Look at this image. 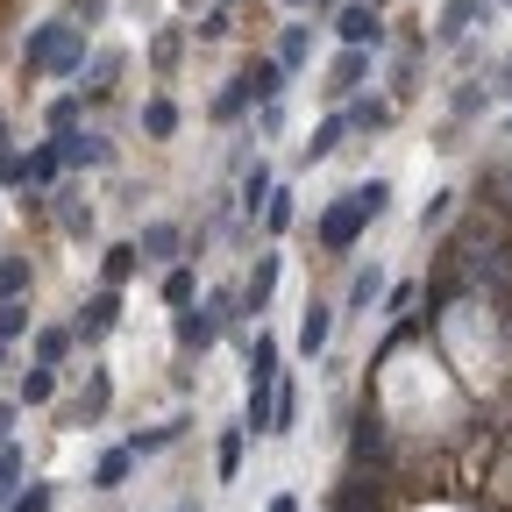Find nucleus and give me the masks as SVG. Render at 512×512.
<instances>
[{
  "label": "nucleus",
  "mask_w": 512,
  "mask_h": 512,
  "mask_svg": "<svg viewBox=\"0 0 512 512\" xmlns=\"http://www.w3.org/2000/svg\"><path fill=\"white\" fill-rule=\"evenodd\" d=\"M136 264H143L136 242H107V249H100V278H107V285H128V278H136Z\"/></svg>",
  "instance_id": "obj_25"
},
{
  "label": "nucleus",
  "mask_w": 512,
  "mask_h": 512,
  "mask_svg": "<svg viewBox=\"0 0 512 512\" xmlns=\"http://www.w3.org/2000/svg\"><path fill=\"white\" fill-rule=\"evenodd\" d=\"M292 221H299V207H292V192L278 185V192H271V207H264V228H271V235H285Z\"/></svg>",
  "instance_id": "obj_38"
},
{
  "label": "nucleus",
  "mask_w": 512,
  "mask_h": 512,
  "mask_svg": "<svg viewBox=\"0 0 512 512\" xmlns=\"http://www.w3.org/2000/svg\"><path fill=\"white\" fill-rule=\"evenodd\" d=\"M384 292H392V285H384V264H363V271L349 278L342 306H349V313H370V306H384Z\"/></svg>",
  "instance_id": "obj_18"
},
{
  "label": "nucleus",
  "mask_w": 512,
  "mask_h": 512,
  "mask_svg": "<svg viewBox=\"0 0 512 512\" xmlns=\"http://www.w3.org/2000/svg\"><path fill=\"white\" fill-rule=\"evenodd\" d=\"M456 114H463V121L484 114V86H456Z\"/></svg>",
  "instance_id": "obj_41"
},
{
  "label": "nucleus",
  "mask_w": 512,
  "mask_h": 512,
  "mask_svg": "<svg viewBox=\"0 0 512 512\" xmlns=\"http://www.w3.org/2000/svg\"><path fill=\"white\" fill-rule=\"evenodd\" d=\"M15 491H22V448L8 441V448H0V505H8Z\"/></svg>",
  "instance_id": "obj_36"
},
{
  "label": "nucleus",
  "mask_w": 512,
  "mask_h": 512,
  "mask_svg": "<svg viewBox=\"0 0 512 512\" xmlns=\"http://www.w3.org/2000/svg\"><path fill=\"white\" fill-rule=\"evenodd\" d=\"M335 36H342V50H384V22H377L370 0H349L335 15Z\"/></svg>",
  "instance_id": "obj_5"
},
{
  "label": "nucleus",
  "mask_w": 512,
  "mask_h": 512,
  "mask_svg": "<svg viewBox=\"0 0 512 512\" xmlns=\"http://www.w3.org/2000/svg\"><path fill=\"white\" fill-rule=\"evenodd\" d=\"M242 356H249V384H278V356H285V349H278V335H271V328H256Z\"/></svg>",
  "instance_id": "obj_17"
},
{
  "label": "nucleus",
  "mask_w": 512,
  "mask_h": 512,
  "mask_svg": "<svg viewBox=\"0 0 512 512\" xmlns=\"http://www.w3.org/2000/svg\"><path fill=\"white\" fill-rule=\"evenodd\" d=\"M278 271H285L278 256H256V271L242 278V313H264V306H271V292H278Z\"/></svg>",
  "instance_id": "obj_14"
},
{
  "label": "nucleus",
  "mask_w": 512,
  "mask_h": 512,
  "mask_svg": "<svg viewBox=\"0 0 512 512\" xmlns=\"http://www.w3.org/2000/svg\"><path fill=\"white\" fill-rule=\"evenodd\" d=\"M0 157H15V143H8V114H0Z\"/></svg>",
  "instance_id": "obj_46"
},
{
  "label": "nucleus",
  "mask_w": 512,
  "mask_h": 512,
  "mask_svg": "<svg viewBox=\"0 0 512 512\" xmlns=\"http://www.w3.org/2000/svg\"><path fill=\"white\" fill-rule=\"evenodd\" d=\"M242 427H249V434H278V384H249Z\"/></svg>",
  "instance_id": "obj_15"
},
{
  "label": "nucleus",
  "mask_w": 512,
  "mask_h": 512,
  "mask_svg": "<svg viewBox=\"0 0 512 512\" xmlns=\"http://www.w3.org/2000/svg\"><path fill=\"white\" fill-rule=\"evenodd\" d=\"M136 249H143V264H178V249H185V228H178V221H143Z\"/></svg>",
  "instance_id": "obj_9"
},
{
  "label": "nucleus",
  "mask_w": 512,
  "mask_h": 512,
  "mask_svg": "<svg viewBox=\"0 0 512 512\" xmlns=\"http://www.w3.org/2000/svg\"><path fill=\"white\" fill-rule=\"evenodd\" d=\"M505 128H512V121H505Z\"/></svg>",
  "instance_id": "obj_54"
},
{
  "label": "nucleus",
  "mask_w": 512,
  "mask_h": 512,
  "mask_svg": "<svg viewBox=\"0 0 512 512\" xmlns=\"http://www.w3.org/2000/svg\"><path fill=\"white\" fill-rule=\"evenodd\" d=\"M57 150H64V171H107V164H114V143L93 136V128H64Z\"/></svg>",
  "instance_id": "obj_4"
},
{
  "label": "nucleus",
  "mask_w": 512,
  "mask_h": 512,
  "mask_svg": "<svg viewBox=\"0 0 512 512\" xmlns=\"http://www.w3.org/2000/svg\"><path fill=\"white\" fill-rule=\"evenodd\" d=\"M313 8H328V15H342V8H349V0H313Z\"/></svg>",
  "instance_id": "obj_48"
},
{
  "label": "nucleus",
  "mask_w": 512,
  "mask_h": 512,
  "mask_svg": "<svg viewBox=\"0 0 512 512\" xmlns=\"http://www.w3.org/2000/svg\"><path fill=\"white\" fill-rule=\"evenodd\" d=\"M505 8H512V0H505Z\"/></svg>",
  "instance_id": "obj_53"
},
{
  "label": "nucleus",
  "mask_w": 512,
  "mask_h": 512,
  "mask_svg": "<svg viewBox=\"0 0 512 512\" xmlns=\"http://www.w3.org/2000/svg\"><path fill=\"white\" fill-rule=\"evenodd\" d=\"M22 72L79 79V72H86V29H79V22H43V29H29V43H22Z\"/></svg>",
  "instance_id": "obj_2"
},
{
  "label": "nucleus",
  "mask_w": 512,
  "mask_h": 512,
  "mask_svg": "<svg viewBox=\"0 0 512 512\" xmlns=\"http://www.w3.org/2000/svg\"><path fill=\"white\" fill-rule=\"evenodd\" d=\"M15 399H22V413H29V406H50V399H57V370H50V363H29L22 384H15Z\"/></svg>",
  "instance_id": "obj_23"
},
{
  "label": "nucleus",
  "mask_w": 512,
  "mask_h": 512,
  "mask_svg": "<svg viewBox=\"0 0 512 512\" xmlns=\"http://www.w3.org/2000/svg\"><path fill=\"white\" fill-rule=\"evenodd\" d=\"M57 178H64V150H57V136H50V143L29 150V185H36V192H57Z\"/></svg>",
  "instance_id": "obj_22"
},
{
  "label": "nucleus",
  "mask_w": 512,
  "mask_h": 512,
  "mask_svg": "<svg viewBox=\"0 0 512 512\" xmlns=\"http://www.w3.org/2000/svg\"><path fill=\"white\" fill-rule=\"evenodd\" d=\"M0 185H29V157H22V150L0 157Z\"/></svg>",
  "instance_id": "obj_40"
},
{
  "label": "nucleus",
  "mask_w": 512,
  "mask_h": 512,
  "mask_svg": "<svg viewBox=\"0 0 512 512\" xmlns=\"http://www.w3.org/2000/svg\"><path fill=\"white\" fill-rule=\"evenodd\" d=\"M271 192H278V171H271L264 157H256V164L242 171V192H235V207H242V214L256 221V214H264V207H271Z\"/></svg>",
  "instance_id": "obj_10"
},
{
  "label": "nucleus",
  "mask_w": 512,
  "mask_h": 512,
  "mask_svg": "<svg viewBox=\"0 0 512 512\" xmlns=\"http://www.w3.org/2000/svg\"><path fill=\"white\" fill-rule=\"evenodd\" d=\"M0 377H8V342H0Z\"/></svg>",
  "instance_id": "obj_49"
},
{
  "label": "nucleus",
  "mask_w": 512,
  "mask_h": 512,
  "mask_svg": "<svg viewBox=\"0 0 512 512\" xmlns=\"http://www.w3.org/2000/svg\"><path fill=\"white\" fill-rule=\"evenodd\" d=\"M505 185H512V171H505Z\"/></svg>",
  "instance_id": "obj_52"
},
{
  "label": "nucleus",
  "mask_w": 512,
  "mask_h": 512,
  "mask_svg": "<svg viewBox=\"0 0 512 512\" xmlns=\"http://www.w3.org/2000/svg\"><path fill=\"white\" fill-rule=\"evenodd\" d=\"M370 8H384V0H370Z\"/></svg>",
  "instance_id": "obj_51"
},
{
  "label": "nucleus",
  "mask_w": 512,
  "mask_h": 512,
  "mask_svg": "<svg viewBox=\"0 0 512 512\" xmlns=\"http://www.w3.org/2000/svg\"><path fill=\"white\" fill-rule=\"evenodd\" d=\"M15 420H22V399H8V406H0V448L15 441Z\"/></svg>",
  "instance_id": "obj_44"
},
{
  "label": "nucleus",
  "mask_w": 512,
  "mask_h": 512,
  "mask_svg": "<svg viewBox=\"0 0 512 512\" xmlns=\"http://www.w3.org/2000/svg\"><path fill=\"white\" fill-rule=\"evenodd\" d=\"M242 456H249V427H242V420H228V427H221V448H214L221 484H235V477H242Z\"/></svg>",
  "instance_id": "obj_19"
},
{
  "label": "nucleus",
  "mask_w": 512,
  "mask_h": 512,
  "mask_svg": "<svg viewBox=\"0 0 512 512\" xmlns=\"http://www.w3.org/2000/svg\"><path fill=\"white\" fill-rule=\"evenodd\" d=\"M79 114H86V93H57V100L43 107V121H50V136H64V128H79Z\"/></svg>",
  "instance_id": "obj_29"
},
{
  "label": "nucleus",
  "mask_w": 512,
  "mask_h": 512,
  "mask_svg": "<svg viewBox=\"0 0 512 512\" xmlns=\"http://www.w3.org/2000/svg\"><path fill=\"white\" fill-rule=\"evenodd\" d=\"M285 8H313V0H285Z\"/></svg>",
  "instance_id": "obj_50"
},
{
  "label": "nucleus",
  "mask_w": 512,
  "mask_h": 512,
  "mask_svg": "<svg viewBox=\"0 0 512 512\" xmlns=\"http://www.w3.org/2000/svg\"><path fill=\"white\" fill-rule=\"evenodd\" d=\"M221 36H228V8H214V15L200 22V43H221Z\"/></svg>",
  "instance_id": "obj_43"
},
{
  "label": "nucleus",
  "mask_w": 512,
  "mask_h": 512,
  "mask_svg": "<svg viewBox=\"0 0 512 512\" xmlns=\"http://www.w3.org/2000/svg\"><path fill=\"white\" fill-rule=\"evenodd\" d=\"M264 512H299V498H292V491H278V498H271Z\"/></svg>",
  "instance_id": "obj_45"
},
{
  "label": "nucleus",
  "mask_w": 512,
  "mask_h": 512,
  "mask_svg": "<svg viewBox=\"0 0 512 512\" xmlns=\"http://www.w3.org/2000/svg\"><path fill=\"white\" fill-rule=\"evenodd\" d=\"M306 43H313V29H306V22H292V29L278 36V50H271V57L285 64V72H299V64H306Z\"/></svg>",
  "instance_id": "obj_32"
},
{
  "label": "nucleus",
  "mask_w": 512,
  "mask_h": 512,
  "mask_svg": "<svg viewBox=\"0 0 512 512\" xmlns=\"http://www.w3.org/2000/svg\"><path fill=\"white\" fill-rule=\"evenodd\" d=\"M29 349H36V363L64 370V363H72V349H79V335H72V328H36V335H29Z\"/></svg>",
  "instance_id": "obj_21"
},
{
  "label": "nucleus",
  "mask_w": 512,
  "mask_h": 512,
  "mask_svg": "<svg viewBox=\"0 0 512 512\" xmlns=\"http://www.w3.org/2000/svg\"><path fill=\"white\" fill-rule=\"evenodd\" d=\"M114 72H121V57H114V50H100V57H93V72H86V86H79V93H86V100H107V93H114Z\"/></svg>",
  "instance_id": "obj_31"
},
{
  "label": "nucleus",
  "mask_w": 512,
  "mask_h": 512,
  "mask_svg": "<svg viewBox=\"0 0 512 512\" xmlns=\"http://www.w3.org/2000/svg\"><path fill=\"white\" fill-rule=\"evenodd\" d=\"M143 136H157V143H171L178 136V100H143Z\"/></svg>",
  "instance_id": "obj_27"
},
{
  "label": "nucleus",
  "mask_w": 512,
  "mask_h": 512,
  "mask_svg": "<svg viewBox=\"0 0 512 512\" xmlns=\"http://www.w3.org/2000/svg\"><path fill=\"white\" fill-rule=\"evenodd\" d=\"M370 57H377V50H342V57L328 64V86H320V93H328V100H349V93L370 79Z\"/></svg>",
  "instance_id": "obj_6"
},
{
  "label": "nucleus",
  "mask_w": 512,
  "mask_h": 512,
  "mask_svg": "<svg viewBox=\"0 0 512 512\" xmlns=\"http://www.w3.org/2000/svg\"><path fill=\"white\" fill-rule=\"evenodd\" d=\"M50 221H57L64 235H72V242H86V235H93V207L79 200V192H64V185L50 192Z\"/></svg>",
  "instance_id": "obj_13"
},
{
  "label": "nucleus",
  "mask_w": 512,
  "mask_h": 512,
  "mask_svg": "<svg viewBox=\"0 0 512 512\" xmlns=\"http://www.w3.org/2000/svg\"><path fill=\"white\" fill-rule=\"evenodd\" d=\"M114 328H121V285H100V292H86V306H79V320H72L79 349H100Z\"/></svg>",
  "instance_id": "obj_3"
},
{
  "label": "nucleus",
  "mask_w": 512,
  "mask_h": 512,
  "mask_svg": "<svg viewBox=\"0 0 512 512\" xmlns=\"http://www.w3.org/2000/svg\"><path fill=\"white\" fill-rule=\"evenodd\" d=\"M342 114H349V128H363V136H370V128H392V107H384V100H356Z\"/></svg>",
  "instance_id": "obj_34"
},
{
  "label": "nucleus",
  "mask_w": 512,
  "mask_h": 512,
  "mask_svg": "<svg viewBox=\"0 0 512 512\" xmlns=\"http://www.w3.org/2000/svg\"><path fill=\"white\" fill-rule=\"evenodd\" d=\"M328 342H335V306L306 299V313H299V356H328Z\"/></svg>",
  "instance_id": "obj_7"
},
{
  "label": "nucleus",
  "mask_w": 512,
  "mask_h": 512,
  "mask_svg": "<svg viewBox=\"0 0 512 512\" xmlns=\"http://www.w3.org/2000/svg\"><path fill=\"white\" fill-rule=\"evenodd\" d=\"M150 64H157V72H171V64H178V36H157V50H150Z\"/></svg>",
  "instance_id": "obj_42"
},
{
  "label": "nucleus",
  "mask_w": 512,
  "mask_h": 512,
  "mask_svg": "<svg viewBox=\"0 0 512 512\" xmlns=\"http://www.w3.org/2000/svg\"><path fill=\"white\" fill-rule=\"evenodd\" d=\"M50 505H57V484H22L8 498V512H50Z\"/></svg>",
  "instance_id": "obj_35"
},
{
  "label": "nucleus",
  "mask_w": 512,
  "mask_h": 512,
  "mask_svg": "<svg viewBox=\"0 0 512 512\" xmlns=\"http://www.w3.org/2000/svg\"><path fill=\"white\" fill-rule=\"evenodd\" d=\"M491 8L484 0H441V15H434V43H463L470 36V22H484Z\"/></svg>",
  "instance_id": "obj_8"
},
{
  "label": "nucleus",
  "mask_w": 512,
  "mask_h": 512,
  "mask_svg": "<svg viewBox=\"0 0 512 512\" xmlns=\"http://www.w3.org/2000/svg\"><path fill=\"white\" fill-rule=\"evenodd\" d=\"M136 463H143V456H136L128 441H121V448H107V456L93 463V491H121L128 477H136Z\"/></svg>",
  "instance_id": "obj_16"
},
{
  "label": "nucleus",
  "mask_w": 512,
  "mask_h": 512,
  "mask_svg": "<svg viewBox=\"0 0 512 512\" xmlns=\"http://www.w3.org/2000/svg\"><path fill=\"white\" fill-rule=\"evenodd\" d=\"M164 306H171V313L200 306V271H192V264H171V271H164Z\"/></svg>",
  "instance_id": "obj_24"
},
{
  "label": "nucleus",
  "mask_w": 512,
  "mask_h": 512,
  "mask_svg": "<svg viewBox=\"0 0 512 512\" xmlns=\"http://www.w3.org/2000/svg\"><path fill=\"white\" fill-rule=\"evenodd\" d=\"M15 335H36V320L22 299H0V342H15Z\"/></svg>",
  "instance_id": "obj_33"
},
{
  "label": "nucleus",
  "mask_w": 512,
  "mask_h": 512,
  "mask_svg": "<svg viewBox=\"0 0 512 512\" xmlns=\"http://www.w3.org/2000/svg\"><path fill=\"white\" fill-rule=\"evenodd\" d=\"M29 285H36L29 256H0V299H29Z\"/></svg>",
  "instance_id": "obj_28"
},
{
  "label": "nucleus",
  "mask_w": 512,
  "mask_h": 512,
  "mask_svg": "<svg viewBox=\"0 0 512 512\" xmlns=\"http://www.w3.org/2000/svg\"><path fill=\"white\" fill-rule=\"evenodd\" d=\"M242 79H249L256 107H278V100H285V79H292V72H285L278 57H249V72H242Z\"/></svg>",
  "instance_id": "obj_11"
},
{
  "label": "nucleus",
  "mask_w": 512,
  "mask_h": 512,
  "mask_svg": "<svg viewBox=\"0 0 512 512\" xmlns=\"http://www.w3.org/2000/svg\"><path fill=\"white\" fill-rule=\"evenodd\" d=\"M356 463H384V427L377 420H356Z\"/></svg>",
  "instance_id": "obj_37"
},
{
  "label": "nucleus",
  "mask_w": 512,
  "mask_h": 512,
  "mask_svg": "<svg viewBox=\"0 0 512 512\" xmlns=\"http://www.w3.org/2000/svg\"><path fill=\"white\" fill-rule=\"evenodd\" d=\"M498 93H512V57H505V72H498Z\"/></svg>",
  "instance_id": "obj_47"
},
{
  "label": "nucleus",
  "mask_w": 512,
  "mask_h": 512,
  "mask_svg": "<svg viewBox=\"0 0 512 512\" xmlns=\"http://www.w3.org/2000/svg\"><path fill=\"white\" fill-rule=\"evenodd\" d=\"M384 207H392V185H384V178H370V185H349L342 200H335L328 214L313 221V242L328 249V256H349V249H356V235H363V228H370Z\"/></svg>",
  "instance_id": "obj_1"
},
{
  "label": "nucleus",
  "mask_w": 512,
  "mask_h": 512,
  "mask_svg": "<svg viewBox=\"0 0 512 512\" xmlns=\"http://www.w3.org/2000/svg\"><path fill=\"white\" fill-rule=\"evenodd\" d=\"M448 200H456V192H434V200L420 207V228H441V221H448Z\"/></svg>",
  "instance_id": "obj_39"
},
{
  "label": "nucleus",
  "mask_w": 512,
  "mask_h": 512,
  "mask_svg": "<svg viewBox=\"0 0 512 512\" xmlns=\"http://www.w3.org/2000/svg\"><path fill=\"white\" fill-rule=\"evenodd\" d=\"M249 107H256V93H249V79H228V86L214 93V107H207V114H214V121L228 128V121H242Z\"/></svg>",
  "instance_id": "obj_26"
},
{
  "label": "nucleus",
  "mask_w": 512,
  "mask_h": 512,
  "mask_svg": "<svg viewBox=\"0 0 512 512\" xmlns=\"http://www.w3.org/2000/svg\"><path fill=\"white\" fill-rule=\"evenodd\" d=\"M342 136H356V128H349V114H328V121L313 128V143H306L299 157H306V164H328V157L342 150Z\"/></svg>",
  "instance_id": "obj_20"
},
{
  "label": "nucleus",
  "mask_w": 512,
  "mask_h": 512,
  "mask_svg": "<svg viewBox=\"0 0 512 512\" xmlns=\"http://www.w3.org/2000/svg\"><path fill=\"white\" fill-rule=\"evenodd\" d=\"M185 434V420H164V427H136V434H128V448H136V456H157V448H171Z\"/></svg>",
  "instance_id": "obj_30"
},
{
  "label": "nucleus",
  "mask_w": 512,
  "mask_h": 512,
  "mask_svg": "<svg viewBox=\"0 0 512 512\" xmlns=\"http://www.w3.org/2000/svg\"><path fill=\"white\" fill-rule=\"evenodd\" d=\"M107 406H114V384H107V370H86V392H79V406L64 413L72 427H93V420H107Z\"/></svg>",
  "instance_id": "obj_12"
}]
</instances>
